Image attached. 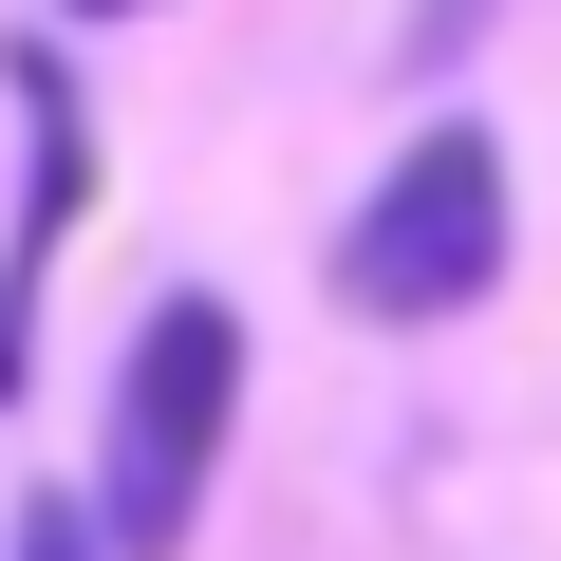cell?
Masks as SVG:
<instances>
[{"instance_id":"1","label":"cell","mask_w":561,"mask_h":561,"mask_svg":"<svg viewBox=\"0 0 561 561\" xmlns=\"http://www.w3.org/2000/svg\"><path fill=\"white\" fill-rule=\"evenodd\" d=\"M225 449H243V300H225V280H169V300L131 319V356H113L94 468H76L94 542H113V561H187Z\"/></svg>"},{"instance_id":"2","label":"cell","mask_w":561,"mask_h":561,"mask_svg":"<svg viewBox=\"0 0 561 561\" xmlns=\"http://www.w3.org/2000/svg\"><path fill=\"white\" fill-rule=\"evenodd\" d=\"M505 262H524V187H505V131H486V113H431V131H412V150L337 206V243H319L337 319H375V337L468 319Z\"/></svg>"},{"instance_id":"3","label":"cell","mask_w":561,"mask_h":561,"mask_svg":"<svg viewBox=\"0 0 561 561\" xmlns=\"http://www.w3.org/2000/svg\"><path fill=\"white\" fill-rule=\"evenodd\" d=\"M0 94H20V206H0V393H20L38 375V280L94 225V113H76V57L57 38H0Z\"/></svg>"},{"instance_id":"4","label":"cell","mask_w":561,"mask_h":561,"mask_svg":"<svg viewBox=\"0 0 561 561\" xmlns=\"http://www.w3.org/2000/svg\"><path fill=\"white\" fill-rule=\"evenodd\" d=\"M0 561H113V542H94V505H76V486H20V524H0Z\"/></svg>"},{"instance_id":"5","label":"cell","mask_w":561,"mask_h":561,"mask_svg":"<svg viewBox=\"0 0 561 561\" xmlns=\"http://www.w3.org/2000/svg\"><path fill=\"white\" fill-rule=\"evenodd\" d=\"M57 20H150V0H57Z\"/></svg>"}]
</instances>
